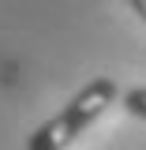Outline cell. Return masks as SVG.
I'll list each match as a JSON object with an SVG mask.
<instances>
[{"mask_svg": "<svg viewBox=\"0 0 146 150\" xmlns=\"http://www.w3.org/2000/svg\"><path fill=\"white\" fill-rule=\"evenodd\" d=\"M128 4H131V11H135V15L146 23V0H128Z\"/></svg>", "mask_w": 146, "mask_h": 150, "instance_id": "3", "label": "cell"}, {"mask_svg": "<svg viewBox=\"0 0 146 150\" xmlns=\"http://www.w3.org/2000/svg\"><path fill=\"white\" fill-rule=\"evenodd\" d=\"M120 101H124V109H128L131 116H142V120H146V86H131V90H124Z\"/></svg>", "mask_w": 146, "mask_h": 150, "instance_id": "2", "label": "cell"}, {"mask_svg": "<svg viewBox=\"0 0 146 150\" xmlns=\"http://www.w3.org/2000/svg\"><path fill=\"white\" fill-rule=\"evenodd\" d=\"M116 98H120L116 79H109V75L90 79V83L75 94L60 112H53L45 124H37V128L30 131L26 150H68L75 139H79V135L90 128V124L109 109L112 101H116Z\"/></svg>", "mask_w": 146, "mask_h": 150, "instance_id": "1", "label": "cell"}]
</instances>
